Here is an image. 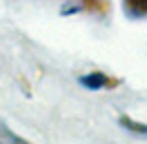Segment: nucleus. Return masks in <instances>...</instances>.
Returning a JSON list of instances; mask_svg holds the SVG:
<instances>
[{
  "mask_svg": "<svg viewBox=\"0 0 147 144\" xmlns=\"http://www.w3.org/2000/svg\"><path fill=\"white\" fill-rule=\"evenodd\" d=\"M138 11H147V0H129Z\"/></svg>",
  "mask_w": 147,
  "mask_h": 144,
  "instance_id": "nucleus-1",
  "label": "nucleus"
}]
</instances>
